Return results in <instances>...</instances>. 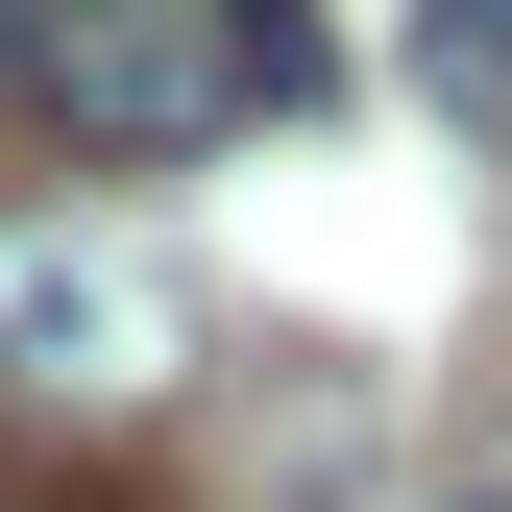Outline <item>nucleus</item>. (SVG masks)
Wrapping results in <instances>:
<instances>
[{"mask_svg":"<svg viewBox=\"0 0 512 512\" xmlns=\"http://www.w3.org/2000/svg\"><path fill=\"white\" fill-rule=\"evenodd\" d=\"M415 74L464 98V122H512V0H415Z\"/></svg>","mask_w":512,"mask_h":512,"instance_id":"obj_3","label":"nucleus"},{"mask_svg":"<svg viewBox=\"0 0 512 512\" xmlns=\"http://www.w3.org/2000/svg\"><path fill=\"white\" fill-rule=\"evenodd\" d=\"M0 122H25V0H0Z\"/></svg>","mask_w":512,"mask_h":512,"instance_id":"obj_5","label":"nucleus"},{"mask_svg":"<svg viewBox=\"0 0 512 512\" xmlns=\"http://www.w3.org/2000/svg\"><path fill=\"white\" fill-rule=\"evenodd\" d=\"M244 49H269V122H293L317 74H342V49H317V0H244Z\"/></svg>","mask_w":512,"mask_h":512,"instance_id":"obj_4","label":"nucleus"},{"mask_svg":"<svg viewBox=\"0 0 512 512\" xmlns=\"http://www.w3.org/2000/svg\"><path fill=\"white\" fill-rule=\"evenodd\" d=\"M25 122L74 171H171L269 122V49H244V0H25Z\"/></svg>","mask_w":512,"mask_h":512,"instance_id":"obj_2","label":"nucleus"},{"mask_svg":"<svg viewBox=\"0 0 512 512\" xmlns=\"http://www.w3.org/2000/svg\"><path fill=\"white\" fill-rule=\"evenodd\" d=\"M0 391L74 415V439H147L171 391H196V269H171L147 220L25 196V220H0Z\"/></svg>","mask_w":512,"mask_h":512,"instance_id":"obj_1","label":"nucleus"},{"mask_svg":"<svg viewBox=\"0 0 512 512\" xmlns=\"http://www.w3.org/2000/svg\"><path fill=\"white\" fill-rule=\"evenodd\" d=\"M439 512H512V464H488V488H439Z\"/></svg>","mask_w":512,"mask_h":512,"instance_id":"obj_6","label":"nucleus"}]
</instances>
